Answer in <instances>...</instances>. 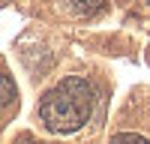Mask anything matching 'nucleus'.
I'll return each mask as SVG.
<instances>
[{
  "label": "nucleus",
  "mask_w": 150,
  "mask_h": 144,
  "mask_svg": "<svg viewBox=\"0 0 150 144\" xmlns=\"http://www.w3.org/2000/svg\"><path fill=\"white\" fill-rule=\"evenodd\" d=\"M90 111H93V90L78 75H69L60 84H54L39 102V117L45 129L57 132V135L81 129L90 117Z\"/></svg>",
  "instance_id": "obj_1"
},
{
  "label": "nucleus",
  "mask_w": 150,
  "mask_h": 144,
  "mask_svg": "<svg viewBox=\"0 0 150 144\" xmlns=\"http://www.w3.org/2000/svg\"><path fill=\"white\" fill-rule=\"evenodd\" d=\"M12 102H15V84L9 81V75L0 72V114H3Z\"/></svg>",
  "instance_id": "obj_2"
},
{
  "label": "nucleus",
  "mask_w": 150,
  "mask_h": 144,
  "mask_svg": "<svg viewBox=\"0 0 150 144\" xmlns=\"http://www.w3.org/2000/svg\"><path fill=\"white\" fill-rule=\"evenodd\" d=\"M72 12H78V15H93L105 6V0H69Z\"/></svg>",
  "instance_id": "obj_3"
},
{
  "label": "nucleus",
  "mask_w": 150,
  "mask_h": 144,
  "mask_svg": "<svg viewBox=\"0 0 150 144\" xmlns=\"http://www.w3.org/2000/svg\"><path fill=\"white\" fill-rule=\"evenodd\" d=\"M111 144H150L147 138L135 135V132H117L114 138H111Z\"/></svg>",
  "instance_id": "obj_4"
},
{
  "label": "nucleus",
  "mask_w": 150,
  "mask_h": 144,
  "mask_svg": "<svg viewBox=\"0 0 150 144\" xmlns=\"http://www.w3.org/2000/svg\"><path fill=\"white\" fill-rule=\"evenodd\" d=\"M15 144H42V141H33V138H27V135H24V138H18Z\"/></svg>",
  "instance_id": "obj_5"
}]
</instances>
